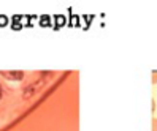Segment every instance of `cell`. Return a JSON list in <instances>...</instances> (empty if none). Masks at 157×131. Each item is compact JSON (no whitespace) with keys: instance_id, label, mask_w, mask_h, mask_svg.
Listing matches in <instances>:
<instances>
[{"instance_id":"5","label":"cell","mask_w":157,"mask_h":131,"mask_svg":"<svg viewBox=\"0 0 157 131\" xmlns=\"http://www.w3.org/2000/svg\"><path fill=\"white\" fill-rule=\"evenodd\" d=\"M0 95H2V90H0Z\"/></svg>"},{"instance_id":"3","label":"cell","mask_w":157,"mask_h":131,"mask_svg":"<svg viewBox=\"0 0 157 131\" xmlns=\"http://www.w3.org/2000/svg\"><path fill=\"white\" fill-rule=\"evenodd\" d=\"M152 82L157 84V71H152Z\"/></svg>"},{"instance_id":"1","label":"cell","mask_w":157,"mask_h":131,"mask_svg":"<svg viewBox=\"0 0 157 131\" xmlns=\"http://www.w3.org/2000/svg\"><path fill=\"white\" fill-rule=\"evenodd\" d=\"M6 78H11V79H19V78H22V74H19V73H3Z\"/></svg>"},{"instance_id":"2","label":"cell","mask_w":157,"mask_h":131,"mask_svg":"<svg viewBox=\"0 0 157 131\" xmlns=\"http://www.w3.org/2000/svg\"><path fill=\"white\" fill-rule=\"evenodd\" d=\"M152 131H157V118H152Z\"/></svg>"},{"instance_id":"4","label":"cell","mask_w":157,"mask_h":131,"mask_svg":"<svg viewBox=\"0 0 157 131\" xmlns=\"http://www.w3.org/2000/svg\"><path fill=\"white\" fill-rule=\"evenodd\" d=\"M5 21H6L5 17H0V24H5Z\"/></svg>"}]
</instances>
